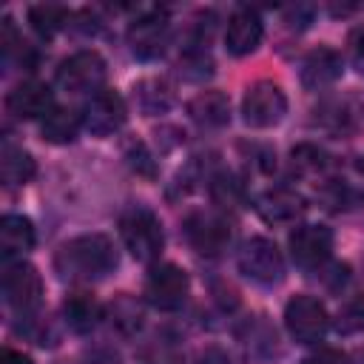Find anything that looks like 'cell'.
I'll return each mask as SVG.
<instances>
[{
    "label": "cell",
    "mask_w": 364,
    "mask_h": 364,
    "mask_svg": "<svg viewBox=\"0 0 364 364\" xmlns=\"http://www.w3.org/2000/svg\"><path fill=\"white\" fill-rule=\"evenodd\" d=\"M68 20H71V11L57 3H37L28 9V23L40 37L57 34L63 26H68Z\"/></svg>",
    "instance_id": "23"
},
{
    "label": "cell",
    "mask_w": 364,
    "mask_h": 364,
    "mask_svg": "<svg viewBox=\"0 0 364 364\" xmlns=\"http://www.w3.org/2000/svg\"><path fill=\"white\" fill-rule=\"evenodd\" d=\"M361 327H364V301L358 299V301H353V304H347V307L341 310V316H338V330L353 333V330H361Z\"/></svg>",
    "instance_id": "28"
},
{
    "label": "cell",
    "mask_w": 364,
    "mask_h": 364,
    "mask_svg": "<svg viewBox=\"0 0 364 364\" xmlns=\"http://www.w3.org/2000/svg\"><path fill=\"white\" fill-rule=\"evenodd\" d=\"M105 82V60L97 51H77L57 68V85L71 94L97 91Z\"/></svg>",
    "instance_id": "8"
},
{
    "label": "cell",
    "mask_w": 364,
    "mask_h": 364,
    "mask_svg": "<svg viewBox=\"0 0 364 364\" xmlns=\"http://www.w3.org/2000/svg\"><path fill=\"white\" fill-rule=\"evenodd\" d=\"M284 111H287V97L282 85L270 80H259L245 91L242 117L250 128H270L284 117Z\"/></svg>",
    "instance_id": "3"
},
{
    "label": "cell",
    "mask_w": 364,
    "mask_h": 364,
    "mask_svg": "<svg viewBox=\"0 0 364 364\" xmlns=\"http://www.w3.org/2000/svg\"><path fill=\"white\" fill-rule=\"evenodd\" d=\"M193 364H230V358H228V353L219 350V347H205V350L196 353Z\"/></svg>",
    "instance_id": "31"
},
{
    "label": "cell",
    "mask_w": 364,
    "mask_h": 364,
    "mask_svg": "<svg viewBox=\"0 0 364 364\" xmlns=\"http://www.w3.org/2000/svg\"><path fill=\"white\" fill-rule=\"evenodd\" d=\"M3 296H6L11 310H17L23 316L34 313L40 307V301H43V279H40V273L26 262L6 264V270H3Z\"/></svg>",
    "instance_id": "7"
},
{
    "label": "cell",
    "mask_w": 364,
    "mask_h": 364,
    "mask_svg": "<svg viewBox=\"0 0 364 364\" xmlns=\"http://www.w3.org/2000/svg\"><path fill=\"white\" fill-rule=\"evenodd\" d=\"M6 108L9 114H14L17 119H37L46 117L54 105H51V88L43 82H20L17 88L9 91L6 97Z\"/></svg>",
    "instance_id": "14"
},
{
    "label": "cell",
    "mask_w": 364,
    "mask_h": 364,
    "mask_svg": "<svg viewBox=\"0 0 364 364\" xmlns=\"http://www.w3.org/2000/svg\"><path fill=\"white\" fill-rule=\"evenodd\" d=\"M284 324L296 341L313 344L327 333L330 318H327L324 304L316 296H293L284 307Z\"/></svg>",
    "instance_id": "6"
},
{
    "label": "cell",
    "mask_w": 364,
    "mask_h": 364,
    "mask_svg": "<svg viewBox=\"0 0 364 364\" xmlns=\"http://www.w3.org/2000/svg\"><path fill=\"white\" fill-rule=\"evenodd\" d=\"M301 364H347V355L336 347H318L301 358Z\"/></svg>",
    "instance_id": "30"
},
{
    "label": "cell",
    "mask_w": 364,
    "mask_h": 364,
    "mask_svg": "<svg viewBox=\"0 0 364 364\" xmlns=\"http://www.w3.org/2000/svg\"><path fill=\"white\" fill-rule=\"evenodd\" d=\"M358 168H361V173H364V156H361V162H358Z\"/></svg>",
    "instance_id": "33"
},
{
    "label": "cell",
    "mask_w": 364,
    "mask_h": 364,
    "mask_svg": "<svg viewBox=\"0 0 364 364\" xmlns=\"http://www.w3.org/2000/svg\"><path fill=\"white\" fill-rule=\"evenodd\" d=\"M293 165L304 173H318L330 165V156L316 145H299V148H293Z\"/></svg>",
    "instance_id": "26"
},
{
    "label": "cell",
    "mask_w": 364,
    "mask_h": 364,
    "mask_svg": "<svg viewBox=\"0 0 364 364\" xmlns=\"http://www.w3.org/2000/svg\"><path fill=\"white\" fill-rule=\"evenodd\" d=\"M82 125V114H77L74 108H51L46 117H43V136L54 145H65L77 136Z\"/></svg>",
    "instance_id": "21"
},
{
    "label": "cell",
    "mask_w": 364,
    "mask_h": 364,
    "mask_svg": "<svg viewBox=\"0 0 364 364\" xmlns=\"http://www.w3.org/2000/svg\"><path fill=\"white\" fill-rule=\"evenodd\" d=\"M316 114H318L316 122H321V125H324L327 131H333V134L350 131V128L355 125V117H358V111L353 108L350 100H330V102H324L321 111H316Z\"/></svg>",
    "instance_id": "24"
},
{
    "label": "cell",
    "mask_w": 364,
    "mask_h": 364,
    "mask_svg": "<svg viewBox=\"0 0 364 364\" xmlns=\"http://www.w3.org/2000/svg\"><path fill=\"white\" fill-rule=\"evenodd\" d=\"M188 114L199 122V125H208V128H219L230 119V100L228 94L222 91H202L191 100L188 105Z\"/></svg>",
    "instance_id": "18"
},
{
    "label": "cell",
    "mask_w": 364,
    "mask_h": 364,
    "mask_svg": "<svg viewBox=\"0 0 364 364\" xmlns=\"http://www.w3.org/2000/svg\"><path fill=\"white\" fill-rule=\"evenodd\" d=\"M347 54H350V63L358 74H364V26L353 28L350 37H347Z\"/></svg>",
    "instance_id": "29"
},
{
    "label": "cell",
    "mask_w": 364,
    "mask_h": 364,
    "mask_svg": "<svg viewBox=\"0 0 364 364\" xmlns=\"http://www.w3.org/2000/svg\"><path fill=\"white\" fill-rule=\"evenodd\" d=\"M63 316H65V324L74 330V333H88L97 327V321L102 318V307L94 296L88 293H71L63 304Z\"/></svg>",
    "instance_id": "20"
},
{
    "label": "cell",
    "mask_w": 364,
    "mask_h": 364,
    "mask_svg": "<svg viewBox=\"0 0 364 364\" xmlns=\"http://www.w3.org/2000/svg\"><path fill=\"white\" fill-rule=\"evenodd\" d=\"M239 270L259 282V284H276L282 282L284 276V259H282V250L264 239V236H253L242 245L239 250Z\"/></svg>",
    "instance_id": "4"
},
{
    "label": "cell",
    "mask_w": 364,
    "mask_h": 364,
    "mask_svg": "<svg viewBox=\"0 0 364 364\" xmlns=\"http://www.w3.org/2000/svg\"><path fill=\"white\" fill-rule=\"evenodd\" d=\"M37 165L31 159V154H26L23 148H17L14 142H3V151H0V173H3V182L6 188H17V185H26L31 182Z\"/></svg>",
    "instance_id": "19"
},
{
    "label": "cell",
    "mask_w": 364,
    "mask_h": 364,
    "mask_svg": "<svg viewBox=\"0 0 364 364\" xmlns=\"http://www.w3.org/2000/svg\"><path fill=\"white\" fill-rule=\"evenodd\" d=\"M333 250V230L324 225H299L290 233V256L299 267L316 270L330 259Z\"/></svg>",
    "instance_id": "9"
},
{
    "label": "cell",
    "mask_w": 364,
    "mask_h": 364,
    "mask_svg": "<svg viewBox=\"0 0 364 364\" xmlns=\"http://www.w3.org/2000/svg\"><path fill=\"white\" fill-rule=\"evenodd\" d=\"M324 199H327V205H330V208H336V210L364 205V193L353 191V188H350V185H344V182H333V185L324 191Z\"/></svg>",
    "instance_id": "27"
},
{
    "label": "cell",
    "mask_w": 364,
    "mask_h": 364,
    "mask_svg": "<svg viewBox=\"0 0 364 364\" xmlns=\"http://www.w3.org/2000/svg\"><path fill=\"white\" fill-rule=\"evenodd\" d=\"M262 43V20L253 9L242 6L228 17V28H225V48L233 57H245L253 54Z\"/></svg>",
    "instance_id": "13"
},
{
    "label": "cell",
    "mask_w": 364,
    "mask_h": 364,
    "mask_svg": "<svg viewBox=\"0 0 364 364\" xmlns=\"http://www.w3.org/2000/svg\"><path fill=\"white\" fill-rule=\"evenodd\" d=\"M0 364H31V358L20 350H11V347H3V361Z\"/></svg>",
    "instance_id": "32"
},
{
    "label": "cell",
    "mask_w": 364,
    "mask_h": 364,
    "mask_svg": "<svg viewBox=\"0 0 364 364\" xmlns=\"http://www.w3.org/2000/svg\"><path fill=\"white\" fill-rule=\"evenodd\" d=\"M188 287H191L188 273H185L179 264L165 262V264H156V267L148 273V279H145V299H148L156 310L171 313V310H179V307L185 304Z\"/></svg>",
    "instance_id": "5"
},
{
    "label": "cell",
    "mask_w": 364,
    "mask_h": 364,
    "mask_svg": "<svg viewBox=\"0 0 364 364\" xmlns=\"http://www.w3.org/2000/svg\"><path fill=\"white\" fill-rule=\"evenodd\" d=\"M134 97H136L142 114H148V117L168 111V108H171V100H173V97H171V85H168L165 80H156V77L136 82Z\"/></svg>",
    "instance_id": "22"
},
{
    "label": "cell",
    "mask_w": 364,
    "mask_h": 364,
    "mask_svg": "<svg viewBox=\"0 0 364 364\" xmlns=\"http://www.w3.org/2000/svg\"><path fill=\"white\" fill-rule=\"evenodd\" d=\"M117 250L114 242L102 233H85L71 242H65L54 259V267L63 279L71 282H91L102 279L117 267Z\"/></svg>",
    "instance_id": "1"
},
{
    "label": "cell",
    "mask_w": 364,
    "mask_h": 364,
    "mask_svg": "<svg viewBox=\"0 0 364 364\" xmlns=\"http://www.w3.org/2000/svg\"><path fill=\"white\" fill-rule=\"evenodd\" d=\"M34 247V228L26 216L20 213H9L0 219V250L6 259L11 256H23L26 250Z\"/></svg>",
    "instance_id": "17"
},
{
    "label": "cell",
    "mask_w": 364,
    "mask_h": 364,
    "mask_svg": "<svg viewBox=\"0 0 364 364\" xmlns=\"http://www.w3.org/2000/svg\"><path fill=\"white\" fill-rule=\"evenodd\" d=\"M185 236L202 256H219L230 245V225L213 213H193L185 222Z\"/></svg>",
    "instance_id": "12"
},
{
    "label": "cell",
    "mask_w": 364,
    "mask_h": 364,
    "mask_svg": "<svg viewBox=\"0 0 364 364\" xmlns=\"http://www.w3.org/2000/svg\"><path fill=\"white\" fill-rule=\"evenodd\" d=\"M122 122H125V102L117 91H108V88L97 91L82 111V125L94 136H108L119 131Z\"/></svg>",
    "instance_id": "11"
},
{
    "label": "cell",
    "mask_w": 364,
    "mask_h": 364,
    "mask_svg": "<svg viewBox=\"0 0 364 364\" xmlns=\"http://www.w3.org/2000/svg\"><path fill=\"white\" fill-rule=\"evenodd\" d=\"M168 43V14L165 11H148L136 17L128 28V46L139 60H154L162 54Z\"/></svg>",
    "instance_id": "10"
},
{
    "label": "cell",
    "mask_w": 364,
    "mask_h": 364,
    "mask_svg": "<svg viewBox=\"0 0 364 364\" xmlns=\"http://www.w3.org/2000/svg\"><path fill=\"white\" fill-rule=\"evenodd\" d=\"M111 316H114V324L122 333H134V330L142 327V307L131 296H125V293L111 304Z\"/></svg>",
    "instance_id": "25"
},
{
    "label": "cell",
    "mask_w": 364,
    "mask_h": 364,
    "mask_svg": "<svg viewBox=\"0 0 364 364\" xmlns=\"http://www.w3.org/2000/svg\"><path fill=\"white\" fill-rule=\"evenodd\" d=\"M256 210L264 222L284 225V222H293L304 213V199L287 188H276V191H264L256 199Z\"/></svg>",
    "instance_id": "15"
},
{
    "label": "cell",
    "mask_w": 364,
    "mask_h": 364,
    "mask_svg": "<svg viewBox=\"0 0 364 364\" xmlns=\"http://www.w3.org/2000/svg\"><path fill=\"white\" fill-rule=\"evenodd\" d=\"M341 77V54L333 48H316L301 63V85L316 91Z\"/></svg>",
    "instance_id": "16"
},
{
    "label": "cell",
    "mask_w": 364,
    "mask_h": 364,
    "mask_svg": "<svg viewBox=\"0 0 364 364\" xmlns=\"http://www.w3.org/2000/svg\"><path fill=\"white\" fill-rule=\"evenodd\" d=\"M119 236H122L128 253L136 262H145V264L156 262L159 253H162V245H165L162 225H159V219L148 208H131L128 213H122Z\"/></svg>",
    "instance_id": "2"
}]
</instances>
